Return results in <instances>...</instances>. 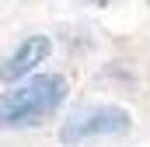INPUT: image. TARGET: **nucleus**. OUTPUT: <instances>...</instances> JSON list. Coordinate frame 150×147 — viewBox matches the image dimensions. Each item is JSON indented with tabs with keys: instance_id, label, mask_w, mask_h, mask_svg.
<instances>
[{
	"instance_id": "3",
	"label": "nucleus",
	"mask_w": 150,
	"mask_h": 147,
	"mask_svg": "<svg viewBox=\"0 0 150 147\" xmlns=\"http://www.w3.org/2000/svg\"><path fill=\"white\" fill-rule=\"evenodd\" d=\"M49 53H52V39L49 35H28V39H21V42L0 60V81L11 88V84L32 77V74L49 60Z\"/></svg>"
},
{
	"instance_id": "1",
	"label": "nucleus",
	"mask_w": 150,
	"mask_h": 147,
	"mask_svg": "<svg viewBox=\"0 0 150 147\" xmlns=\"http://www.w3.org/2000/svg\"><path fill=\"white\" fill-rule=\"evenodd\" d=\"M67 77L63 74H32L0 91V130H28L56 116L67 102Z\"/></svg>"
},
{
	"instance_id": "2",
	"label": "nucleus",
	"mask_w": 150,
	"mask_h": 147,
	"mask_svg": "<svg viewBox=\"0 0 150 147\" xmlns=\"http://www.w3.org/2000/svg\"><path fill=\"white\" fill-rule=\"evenodd\" d=\"M133 119L122 105H80L70 112V119L59 130L63 144H84L94 137H122L129 133Z\"/></svg>"
}]
</instances>
